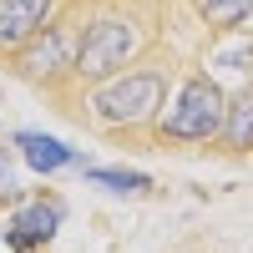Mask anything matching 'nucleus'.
Here are the masks:
<instances>
[{
  "instance_id": "nucleus-7",
  "label": "nucleus",
  "mask_w": 253,
  "mask_h": 253,
  "mask_svg": "<svg viewBox=\"0 0 253 253\" xmlns=\"http://www.w3.org/2000/svg\"><path fill=\"white\" fill-rule=\"evenodd\" d=\"M71 0H0V61H10L26 41Z\"/></svg>"
},
{
  "instance_id": "nucleus-3",
  "label": "nucleus",
  "mask_w": 253,
  "mask_h": 253,
  "mask_svg": "<svg viewBox=\"0 0 253 253\" xmlns=\"http://www.w3.org/2000/svg\"><path fill=\"white\" fill-rule=\"evenodd\" d=\"M223 117H228V91L218 86L203 66L187 71L172 96H167L162 117L152 122L147 142L162 147V152H193V147H218V132H223Z\"/></svg>"
},
{
  "instance_id": "nucleus-11",
  "label": "nucleus",
  "mask_w": 253,
  "mask_h": 253,
  "mask_svg": "<svg viewBox=\"0 0 253 253\" xmlns=\"http://www.w3.org/2000/svg\"><path fill=\"white\" fill-rule=\"evenodd\" d=\"M81 172H86V182L91 187H101V193H112V198H147V193H152V177H147V172H137V167H81Z\"/></svg>"
},
{
  "instance_id": "nucleus-1",
  "label": "nucleus",
  "mask_w": 253,
  "mask_h": 253,
  "mask_svg": "<svg viewBox=\"0 0 253 253\" xmlns=\"http://www.w3.org/2000/svg\"><path fill=\"white\" fill-rule=\"evenodd\" d=\"M167 96H172V61H152L142 56L132 61L126 71L96 81V86H81V101H76V117L91 126L96 137H112V142H147L152 122L162 117Z\"/></svg>"
},
{
  "instance_id": "nucleus-8",
  "label": "nucleus",
  "mask_w": 253,
  "mask_h": 253,
  "mask_svg": "<svg viewBox=\"0 0 253 253\" xmlns=\"http://www.w3.org/2000/svg\"><path fill=\"white\" fill-rule=\"evenodd\" d=\"M10 147L26 157V167L41 172V177H56L61 167H86V152H81V147H66L61 137H46V132H15Z\"/></svg>"
},
{
  "instance_id": "nucleus-10",
  "label": "nucleus",
  "mask_w": 253,
  "mask_h": 253,
  "mask_svg": "<svg viewBox=\"0 0 253 253\" xmlns=\"http://www.w3.org/2000/svg\"><path fill=\"white\" fill-rule=\"evenodd\" d=\"M198 15V26L208 36L218 31H248V15H253V0H187Z\"/></svg>"
},
{
  "instance_id": "nucleus-5",
  "label": "nucleus",
  "mask_w": 253,
  "mask_h": 253,
  "mask_svg": "<svg viewBox=\"0 0 253 253\" xmlns=\"http://www.w3.org/2000/svg\"><path fill=\"white\" fill-rule=\"evenodd\" d=\"M61 223H66V203L36 193V198H26L10 213V223L0 228V233H5V248L10 253H41V248L61 233Z\"/></svg>"
},
{
  "instance_id": "nucleus-9",
  "label": "nucleus",
  "mask_w": 253,
  "mask_h": 253,
  "mask_svg": "<svg viewBox=\"0 0 253 253\" xmlns=\"http://www.w3.org/2000/svg\"><path fill=\"white\" fill-rule=\"evenodd\" d=\"M218 147H223V152H233V157H248V152H253V86L228 91V117H223Z\"/></svg>"
},
{
  "instance_id": "nucleus-12",
  "label": "nucleus",
  "mask_w": 253,
  "mask_h": 253,
  "mask_svg": "<svg viewBox=\"0 0 253 253\" xmlns=\"http://www.w3.org/2000/svg\"><path fill=\"white\" fill-rule=\"evenodd\" d=\"M10 193V147H0V198Z\"/></svg>"
},
{
  "instance_id": "nucleus-6",
  "label": "nucleus",
  "mask_w": 253,
  "mask_h": 253,
  "mask_svg": "<svg viewBox=\"0 0 253 253\" xmlns=\"http://www.w3.org/2000/svg\"><path fill=\"white\" fill-rule=\"evenodd\" d=\"M203 71L218 81L223 91L253 86V36L248 31H218L203 51Z\"/></svg>"
},
{
  "instance_id": "nucleus-2",
  "label": "nucleus",
  "mask_w": 253,
  "mask_h": 253,
  "mask_svg": "<svg viewBox=\"0 0 253 253\" xmlns=\"http://www.w3.org/2000/svg\"><path fill=\"white\" fill-rule=\"evenodd\" d=\"M152 46V26L142 20V10L122 5V0H101L96 10H86V31H81V51H76V76L71 86H96L117 71H126L132 61L147 56Z\"/></svg>"
},
{
  "instance_id": "nucleus-4",
  "label": "nucleus",
  "mask_w": 253,
  "mask_h": 253,
  "mask_svg": "<svg viewBox=\"0 0 253 253\" xmlns=\"http://www.w3.org/2000/svg\"><path fill=\"white\" fill-rule=\"evenodd\" d=\"M81 31H86V0H71L66 10H56L46 26H41L26 46L5 61V66H10L20 81L41 86V91H61V86H71V76H76Z\"/></svg>"
}]
</instances>
